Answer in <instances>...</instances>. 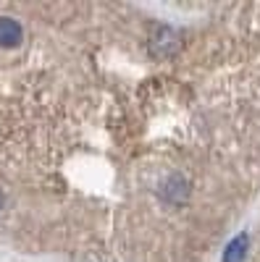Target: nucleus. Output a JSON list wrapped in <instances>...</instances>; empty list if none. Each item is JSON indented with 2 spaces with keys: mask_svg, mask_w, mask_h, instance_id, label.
<instances>
[{
  "mask_svg": "<svg viewBox=\"0 0 260 262\" xmlns=\"http://www.w3.org/2000/svg\"><path fill=\"white\" fill-rule=\"evenodd\" d=\"M260 194V3H0V244L197 262Z\"/></svg>",
  "mask_w": 260,
  "mask_h": 262,
  "instance_id": "f257e3e1",
  "label": "nucleus"
},
{
  "mask_svg": "<svg viewBox=\"0 0 260 262\" xmlns=\"http://www.w3.org/2000/svg\"><path fill=\"white\" fill-rule=\"evenodd\" d=\"M250 262H260V238H257V244H255V249H252V257H250Z\"/></svg>",
  "mask_w": 260,
  "mask_h": 262,
  "instance_id": "f03ea898",
  "label": "nucleus"
}]
</instances>
